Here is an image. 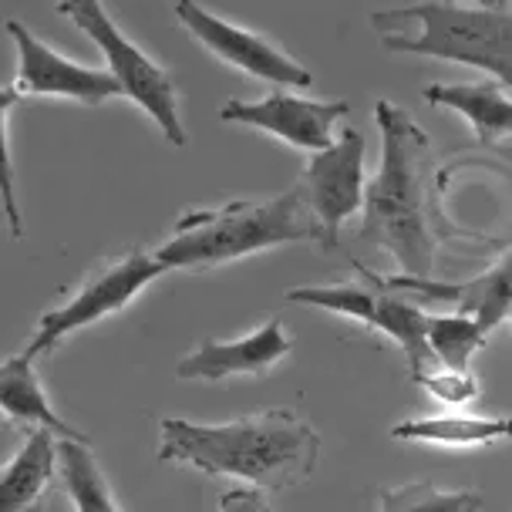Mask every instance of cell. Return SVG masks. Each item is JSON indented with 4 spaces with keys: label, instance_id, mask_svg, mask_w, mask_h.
I'll return each mask as SVG.
<instances>
[{
    "label": "cell",
    "instance_id": "cell-1",
    "mask_svg": "<svg viewBox=\"0 0 512 512\" xmlns=\"http://www.w3.org/2000/svg\"><path fill=\"white\" fill-rule=\"evenodd\" d=\"M159 435V462L226 475L260 492L307 482L320 462V435L314 425L283 408L223 425L166 418Z\"/></svg>",
    "mask_w": 512,
    "mask_h": 512
},
{
    "label": "cell",
    "instance_id": "cell-2",
    "mask_svg": "<svg viewBox=\"0 0 512 512\" xmlns=\"http://www.w3.org/2000/svg\"><path fill=\"white\" fill-rule=\"evenodd\" d=\"M374 122L381 132V166L364 192L361 243L395 256L408 277H432L435 236L428 226V179H432V139L405 108L378 98Z\"/></svg>",
    "mask_w": 512,
    "mask_h": 512
},
{
    "label": "cell",
    "instance_id": "cell-3",
    "mask_svg": "<svg viewBox=\"0 0 512 512\" xmlns=\"http://www.w3.org/2000/svg\"><path fill=\"white\" fill-rule=\"evenodd\" d=\"M287 243H320V226L300 182L263 203L233 199L219 209H189L155 256L169 270L206 273Z\"/></svg>",
    "mask_w": 512,
    "mask_h": 512
},
{
    "label": "cell",
    "instance_id": "cell-4",
    "mask_svg": "<svg viewBox=\"0 0 512 512\" xmlns=\"http://www.w3.org/2000/svg\"><path fill=\"white\" fill-rule=\"evenodd\" d=\"M371 24L381 31V44L388 51L469 64L512 91V11L455 0H422L374 11Z\"/></svg>",
    "mask_w": 512,
    "mask_h": 512
},
{
    "label": "cell",
    "instance_id": "cell-5",
    "mask_svg": "<svg viewBox=\"0 0 512 512\" xmlns=\"http://www.w3.org/2000/svg\"><path fill=\"white\" fill-rule=\"evenodd\" d=\"M54 7L102 51L108 71L122 85L125 98H132L172 145H179V149L189 145L186 125H182V112H179L176 81L139 44L125 38L122 27L115 24V17L108 14L105 0H54Z\"/></svg>",
    "mask_w": 512,
    "mask_h": 512
},
{
    "label": "cell",
    "instance_id": "cell-6",
    "mask_svg": "<svg viewBox=\"0 0 512 512\" xmlns=\"http://www.w3.org/2000/svg\"><path fill=\"white\" fill-rule=\"evenodd\" d=\"M162 273H169V267L149 250H125V253H118L115 260L98 263L85 277V283H81L61 307L41 314L38 331L24 344L21 358L38 361L41 354H48L58 344L68 341L71 334L85 331V327L98 324V320H105V317L122 314V310L132 304L145 287H152Z\"/></svg>",
    "mask_w": 512,
    "mask_h": 512
},
{
    "label": "cell",
    "instance_id": "cell-7",
    "mask_svg": "<svg viewBox=\"0 0 512 512\" xmlns=\"http://www.w3.org/2000/svg\"><path fill=\"white\" fill-rule=\"evenodd\" d=\"M361 277L368 280V287L361 283H331V287H294L287 290V300L304 307H320L331 314L354 317L371 331H381L405 351V368L408 378L415 381L418 374H425L435 364L432 347H428V317L422 307L401 300V294L388 290L381 277L368 267H361Z\"/></svg>",
    "mask_w": 512,
    "mask_h": 512
},
{
    "label": "cell",
    "instance_id": "cell-8",
    "mask_svg": "<svg viewBox=\"0 0 512 512\" xmlns=\"http://www.w3.org/2000/svg\"><path fill=\"white\" fill-rule=\"evenodd\" d=\"M179 24L196 38L216 61L230 64L256 81H270L273 88H310L314 75L290 58L277 41L267 34H256L250 27H240L226 17L206 11L199 0H176L172 4Z\"/></svg>",
    "mask_w": 512,
    "mask_h": 512
},
{
    "label": "cell",
    "instance_id": "cell-9",
    "mask_svg": "<svg viewBox=\"0 0 512 512\" xmlns=\"http://www.w3.org/2000/svg\"><path fill=\"white\" fill-rule=\"evenodd\" d=\"M7 34H11L17 48V75L11 85L21 98H71V102H81L88 108L105 105L108 98H125L112 71L85 68V64L64 58L27 24L7 21Z\"/></svg>",
    "mask_w": 512,
    "mask_h": 512
},
{
    "label": "cell",
    "instance_id": "cell-10",
    "mask_svg": "<svg viewBox=\"0 0 512 512\" xmlns=\"http://www.w3.org/2000/svg\"><path fill=\"white\" fill-rule=\"evenodd\" d=\"M364 149L368 145H364V135L358 128H344L331 149L310 155L304 176H300L310 213L320 226V243L327 250L337 246V236H341V226L347 219L364 209V192H368Z\"/></svg>",
    "mask_w": 512,
    "mask_h": 512
},
{
    "label": "cell",
    "instance_id": "cell-11",
    "mask_svg": "<svg viewBox=\"0 0 512 512\" xmlns=\"http://www.w3.org/2000/svg\"><path fill=\"white\" fill-rule=\"evenodd\" d=\"M351 112L344 98L324 102V98H304L287 88H273L256 102H243V98H230L219 108L223 122H236L246 128H260V132L273 135V139L294 145L304 152H324L337 142L334 125Z\"/></svg>",
    "mask_w": 512,
    "mask_h": 512
},
{
    "label": "cell",
    "instance_id": "cell-12",
    "mask_svg": "<svg viewBox=\"0 0 512 512\" xmlns=\"http://www.w3.org/2000/svg\"><path fill=\"white\" fill-rule=\"evenodd\" d=\"M381 283L395 294H418L432 297L438 304L455 307V314H469L482 324V331L492 334L496 327L512 314V250H506L496 263L472 280L448 283L432 277H408V273H395V277H381Z\"/></svg>",
    "mask_w": 512,
    "mask_h": 512
},
{
    "label": "cell",
    "instance_id": "cell-13",
    "mask_svg": "<svg viewBox=\"0 0 512 512\" xmlns=\"http://www.w3.org/2000/svg\"><path fill=\"white\" fill-rule=\"evenodd\" d=\"M290 351H294V341L273 317L236 341H203L189 358L179 361L176 374L186 381H226L236 374L260 378V374L277 368Z\"/></svg>",
    "mask_w": 512,
    "mask_h": 512
},
{
    "label": "cell",
    "instance_id": "cell-14",
    "mask_svg": "<svg viewBox=\"0 0 512 512\" xmlns=\"http://www.w3.org/2000/svg\"><path fill=\"white\" fill-rule=\"evenodd\" d=\"M61 438L34 428L21 452L0 472V512H44L54 479H61Z\"/></svg>",
    "mask_w": 512,
    "mask_h": 512
},
{
    "label": "cell",
    "instance_id": "cell-15",
    "mask_svg": "<svg viewBox=\"0 0 512 512\" xmlns=\"http://www.w3.org/2000/svg\"><path fill=\"white\" fill-rule=\"evenodd\" d=\"M422 98L469 118L479 145H496L512 135V98L499 81H435Z\"/></svg>",
    "mask_w": 512,
    "mask_h": 512
},
{
    "label": "cell",
    "instance_id": "cell-16",
    "mask_svg": "<svg viewBox=\"0 0 512 512\" xmlns=\"http://www.w3.org/2000/svg\"><path fill=\"white\" fill-rule=\"evenodd\" d=\"M0 411H4L7 422H24L34 428H48L58 438H71V442H91L85 432L71 428L64 418L54 411V405L44 395L34 361L21 358H7L0 364Z\"/></svg>",
    "mask_w": 512,
    "mask_h": 512
},
{
    "label": "cell",
    "instance_id": "cell-17",
    "mask_svg": "<svg viewBox=\"0 0 512 512\" xmlns=\"http://www.w3.org/2000/svg\"><path fill=\"white\" fill-rule=\"evenodd\" d=\"M395 442H422L442 448H482L512 438V418H472V415H435L411 418L391 428Z\"/></svg>",
    "mask_w": 512,
    "mask_h": 512
},
{
    "label": "cell",
    "instance_id": "cell-18",
    "mask_svg": "<svg viewBox=\"0 0 512 512\" xmlns=\"http://www.w3.org/2000/svg\"><path fill=\"white\" fill-rule=\"evenodd\" d=\"M61 489L68 492L75 512H122L112 496L102 465H98L91 442H71L61 438Z\"/></svg>",
    "mask_w": 512,
    "mask_h": 512
},
{
    "label": "cell",
    "instance_id": "cell-19",
    "mask_svg": "<svg viewBox=\"0 0 512 512\" xmlns=\"http://www.w3.org/2000/svg\"><path fill=\"white\" fill-rule=\"evenodd\" d=\"M489 334L469 314H432L428 317V347L442 368L472 371L475 354L486 347Z\"/></svg>",
    "mask_w": 512,
    "mask_h": 512
},
{
    "label": "cell",
    "instance_id": "cell-20",
    "mask_svg": "<svg viewBox=\"0 0 512 512\" xmlns=\"http://www.w3.org/2000/svg\"><path fill=\"white\" fill-rule=\"evenodd\" d=\"M486 499L472 489L445 492L432 482H411L378 492V512H482Z\"/></svg>",
    "mask_w": 512,
    "mask_h": 512
},
{
    "label": "cell",
    "instance_id": "cell-21",
    "mask_svg": "<svg viewBox=\"0 0 512 512\" xmlns=\"http://www.w3.org/2000/svg\"><path fill=\"white\" fill-rule=\"evenodd\" d=\"M415 384L432 395L442 405H469V401L479 398V378L472 371H455V368H442V364H432L425 374H418Z\"/></svg>",
    "mask_w": 512,
    "mask_h": 512
},
{
    "label": "cell",
    "instance_id": "cell-22",
    "mask_svg": "<svg viewBox=\"0 0 512 512\" xmlns=\"http://www.w3.org/2000/svg\"><path fill=\"white\" fill-rule=\"evenodd\" d=\"M17 91L14 85H4L0 91V118H4V135H0V142H4V182H0V192H4V216H7V226H11V233L21 240L24 236V223H21V209H17V199H14V142H11V118H14V102H17Z\"/></svg>",
    "mask_w": 512,
    "mask_h": 512
},
{
    "label": "cell",
    "instance_id": "cell-23",
    "mask_svg": "<svg viewBox=\"0 0 512 512\" xmlns=\"http://www.w3.org/2000/svg\"><path fill=\"white\" fill-rule=\"evenodd\" d=\"M219 512H273L260 489H230L219 496Z\"/></svg>",
    "mask_w": 512,
    "mask_h": 512
},
{
    "label": "cell",
    "instance_id": "cell-24",
    "mask_svg": "<svg viewBox=\"0 0 512 512\" xmlns=\"http://www.w3.org/2000/svg\"><path fill=\"white\" fill-rule=\"evenodd\" d=\"M455 4H465V0H455ZM479 7H496V11H509V0H472Z\"/></svg>",
    "mask_w": 512,
    "mask_h": 512
}]
</instances>
